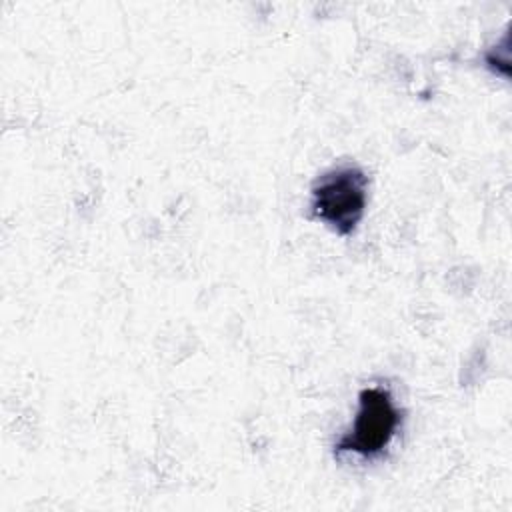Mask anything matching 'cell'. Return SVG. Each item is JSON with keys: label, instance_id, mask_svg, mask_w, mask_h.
Masks as SVG:
<instances>
[{"label": "cell", "instance_id": "1", "mask_svg": "<svg viewBox=\"0 0 512 512\" xmlns=\"http://www.w3.org/2000/svg\"><path fill=\"white\" fill-rule=\"evenodd\" d=\"M368 206V176L358 164H338L322 172L310 188V214L338 236H350Z\"/></svg>", "mask_w": 512, "mask_h": 512}, {"label": "cell", "instance_id": "2", "mask_svg": "<svg viewBox=\"0 0 512 512\" xmlns=\"http://www.w3.org/2000/svg\"><path fill=\"white\" fill-rule=\"evenodd\" d=\"M402 424V410L386 386L374 384L358 394V410L350 428L334 444L336 454L360 458L380 456Z\"/></svg>", "mask_w": 512, "mask_h": 512}]
</instances>
